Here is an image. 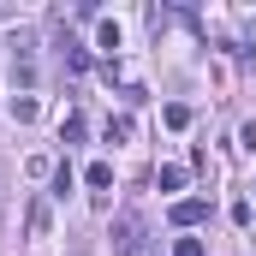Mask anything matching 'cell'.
I'll return each mask as SVG.
<instances>
[{"mask_svg":"<svg viewBox=\"0 0 256 256\" xmlns=\"http://www.w3.org/2000/svg\"><path fill=\"white\" fill-rule=\"evenodd\" d=\"M114 250L120 256H149V220H143L137 208H126V214L114 220Z\"/></svg>","mask_w":256,"mask_h":256,"instance_id":"6da1fadb","label":"cell"},{"mask_svg":"<svg viewBox=\"0 0 256 256\" xmlns=\"http://www.w3.org/2000/svg\"><path fill=\"white\" fill-rule=\"evenodd\" d=\"M202 220H208V202H202V196L173 202V226H185V232H191V226H202Z\"/></svg>","mask_w":256,"mask_h":256,"instance_id":"7a4b0ae2","label":"cell"},{"mask_svg":"<svg viewBox=\"0 0 256 256\" xmlns=\"http://www.w3.org/2000/svg\"><path fill=\"white\" fill-rule=\"evenodd\" d=\"M161 120H167L173 131H185V126H191V108H185V102H167V114H161Z\"/></svg>","mask_w":256,"mask_h":256,"instance_id":"3957f363","label":"cell"},{"mask_svg":"<svg viewBox=\"0 0 256 256\" xmlns=\"http://www.w3.org/2000/svg\"><path fill=\"white\" fill-rule=\"evenodd\" d=\"M96 42H102V48H120V24H114V18H102V30H96Z\"/></svg>","mask_w":256,"mask_h":256,"instance_id":"277c9868","label":"cell"},{"mask_svg":"<svg viewBox=\"0 0 256 256\" xmlns=\"http://www.w3.org/2000/svg\"><path fill=\"white\" fill-rule=\"evenodd\" d=\"M90 185H96V191H108V185H114V167H108V161H96V167H90Z\"/></svg>","mask_w":256,"mask_h":256,"instance_id":"5b68a950","label":"cell"},{"mask_svg":"<svg viewBox=\"0 0 256 256\" xmlns=\"http://www.w3.org/2000/svg\"><path fill=\"white\" fill-rule=\"evenodd\" d=\"M185 179H191V173H185V167H161V191H179V185H185Z\"/></svg>","mask_w":256,"mask_h":256,"instance_id":"8992f818","label":"cell"},{"mask_svg":"<svg viewBox=\"0 0 256 256\" xmlns=\"http://www.w3.org/2000/svg\"><path fill=\"white\" fill-rule=\"evenodd\" d=\"M30 232H36V238L48 232V202H30Z\"/></svg>","mask_w":256,"mask_h":256,"instance_id":"52a82bcc","label":"cell"},{"mask_svg":"<svg viewBox=\"0 0 256 256\" xmlns=\"http://www.w3.org/2000/svg\"><path fill=\"white\" fill-rule=\"evenodd\" d=\"M66 66H72V72H84V66H90V48H78V42H66Z\"/></svg>","mask_w":256,"mask_h":256,"instance_id":"ba28073f","label":"cell"},{"mask_svg":"<svg viewBox=\"0 0 256 256\" xmlns=\"http://www.w3.org/2000/svg\"><path fill=\"white\" fill-rule=\"evenodd\" d=\"M60 137H66V143H78V137H84V114H66V126H60Z\"/></svg>","mask_w":256,"mask_h":256,"instance_id":"9c48e42d","label":"cell"},{"mask_svg":"<svg viewBox=\"0 0 256 256\" xmlns=\"http://www.w3.org/2000/svg\"><path fill=\"white\" fill-rule=\"evenodd\" d=\"M131 137V120H108V143H126Z\"/></svg>","mask_w":256,"mask_h":256,"instance_id":"30bf717a","label":"cell"},{"mask_svg":"<svg viewBox=\"0 0 256 256\" xmlns=\"http://www.w3.org/2000/svg\"><path fill=\"white\" fill-rule=\"evenodd\" d=\"M173 256H202V238H179V244H173Z\"/></svg>","mask_w":256,"mask_h":256,"instance_id":"8fae6325","label":"cell"}]
</instances>
